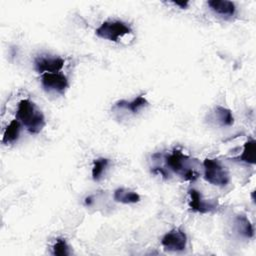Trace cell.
Returning <instances> with one entry per match:
<instances>
[{"instance_id":"1","label":"cell","mask_w":256,"mask_h":256,"mask_svg":"<svg viewBox=\"0 0 256 256\" xmlns=\"http://www.w3.org/2000/svg\"><path fill=\"white\" fill-rule=\"evenodd\" d=\"M16 118L31 134L39 133L45 126V118L33 102L29 99H22L17 106Z\"/></svg>"},{"instance_id":"2","label":"cell","mask_w":256,"mask_h":256,"mask_svg":"<svg viewBox=\"0 0 256 256\" xmlns=\"http://www.w3.org/2000/svg\"><path fill=\"white\" fill-rule=\"evenodd\" d=\"M165 162L168 168L181 176L184 180L194 181L199 177V173L194 167L196 159L190 158L188 155L182 153L178 149H174L165 157Z\"/></svg>"},{"instance_id":"3","label":"cell","mask_w":256,"mask_h":256,"mask_svg":"<svg viewBox=\"0 0 256 256\" xmlns=\"http://www.w3.org/2000/svg\"><path fill=\"white\" fill-rule=\"evenodd\" d=\"M96 35L102 39H106L113 42H118L124 36L132 32L131 28L123 21L109 20L103 22L97 29Z\"/></svg>"},{"instance_id":"4","label":"cell","mask_w":256,"mask_h":256,"mask_svg":"<svg viewBox=\"0 0 256 256\" xmlns=\"http://www.w3.org/2000/svg\"><path fill=\"white\" fill-rule=\"evenodd\" d=\"M204 178L216 186H225L229 183L230 177L227 169L217 159L206 158L203 161Z\"/></svg>"},{"instance_id":"5","label":"cell","mask_w":256,"mask_h":256,"mask_svg":"<svg viewBox=\"0 0 256 256\" xmlns=\"http://www.w3.org/2000/svg\"><path fill=\"white\" fill-rule=\"evenodd\" d=\"M161 244L165 250L171 252L183 251L186 248L187 236L179 228L167 232L161 239Z\"/></svg>"},{"instance_id":"6","label":"cell","mask_w":256,"mask_h":256,"mask_svg":"<svg viewBox=\"0 0 256 256\" xmlns=\"http://www.w3.org/2000/svg\"><path fill=\"white\" fill-rule=\"evenodd\" d=\"M41 84L47 91H55L63 94L68 88V79L60 72L44 73L41 76Z\"/></svg>"},{"instance_id":"7","label":"cell","mask_w":256,"mask_h":256,"mask_svg":"<svg viewBox=\"0 0 256 256\" xmlns=\"http://www.w3.org/2000/svg\"><path fill=\"white\" fill-rule=\"evenodd\" d=\"M64 66V60L60 57H37L34 61V67L39 73H56Z\"/></svg>"},{"instance_id":"8","label":"cell","mask_w":256,"mask_h":256,"mask_svg":"<svg viewBox=\"0 0 256 256\" xmlns=\"http://www.w3.org/2000/svg\"><path fill=\"white\" fill-rule=\"evenodd\" d=\"M189 195H190L189 206L195 212L208 213V212L215 210L218 207L217 202L205 200L202 197L201 193L199 191H197L196 189H190Z\"/></svg>"},{"instance_id":"9","label":"cell","mask_w":256,"mask_h":256,"mask_svg":"<svg viewBox=\"0 0 256 256\" xmlns=\"http://www.w3.org/2000/svg\"><path fill=\"white\" fill-rule=\"evenodd\" d=\"M208 6L215 13L226 17L234 15L236 10L234 3L227 0H210L208 1Z\"/></svg>"},{"instance_id":"10","label":"cell","mask_w":256,"mask_h":256,"mask_svg":"<svg viewBox=\"0 0 256 256\" xmlns=\"http://www.w3.org/2000/svg\"><path fill=\"white\" fill-rule=\"evenodd\" d=\"M19 134H20V122L17 119H13L4 129L3 136H2V143L12 144L16 142L19 137Z\"/></svg>"},{"instance_id":"11","label":"cell","mask_w":256,"mask_h":256,"mask_svg":"<svg viewBox=\"0 0 256 256\" xmlns=\"http://www.w3.org/2000/svg\"><path fill=\"white\" fill-rule=\"evenodd\" d=\"M255 154H256V142L255 140L251 139L245 142L242 153L239 156L234 157L233 160L245 162L247 164H255Z\"/></svg>"},{"instance_id":"12","label":"cell","mask_w":256,"mask_h":256,"mask_svg":"<svg viewBox=\"0 0 256 256\" xmlns=\"http://www.w3.org/2000/svg\"><path fill=\"white\" fill-rule=\"evenodd\" d=\"M113 198L116 202L124 203V204H131L137 203L140 201V195L134 191L125 189V188H118L114 191Z\"/></svg>"},{"instance_id":"13","label":"cell","mask_w":256,"mask_h":256,"mask_svg":"<svg viewBox=\"0 0 256 256\" xmlns=\"http://www.w3.org/2000/svg\"><path fill=\"white\" fill-rule=\"evenodd\" d=\"M147 105H148V101L142 95L136 97L135 99H133L130 102H128L126 100H119L115 104L116 107H118V108H125V109L131 111L132 113H137L140 109H142L143 107H146Z\"/></svg>"},{"instance_id":"14","label":"cell","mask_w":256,"mask_h":256,"mask_svg":"<svg viewBox=\"0 0 256 256\" xmlns=\"http://www.w3.org/2000/svg\"><path fill=\"white\" fill-rule=\"evenodd\" d=\"M235 228L240 235L246 238H251L254 235L253 225L251 224L249 219L244 215H238L235 218Z\"/></svg>"},{"instance_id":"15","label":"cell","mask_w":256,"mask_h":256,"mask_svg":"<svg viewBox=\"0 0 256 256\" xmlns=\"http://www.w3.org/2000/svg\"><path fill=\"white\" fill-rule=\"evenodd\" d=\"M215 117L221 126H231L234 123V117L232 112L222 106L215 108Z\"/></svg>"},{"instance_id":"16","label":"cell","mask_w":256,"mask_h":256,"mask_svg":"<svg viewBox=\"0 0 256 256\" xmlns=\"http://www.w3.org/2000/svg\"><path fill=\"white\" fill-rule=\"evenodd\" d=\"M108 164H109V160L107 158H103V157L97 158L93 161V167H92V178H93V180L98 181L102 177V175H103L105 169L107 168Z\"/></svg>"},{"instance_id":"17","label":"cell","mask_w":256,"mask_h":256,"mask_svg":"<svg viewBox=\"0 0 256 256\" xmlns=\"http://www.w3.org/2000/svg\"><path fill=\"white\" fill-rule=\"evenodd\" d=\"M53 254L57 256H68L70 254L69 246L64 239H57L53 245Z\"/></svg>"},{"instance_id":"18","label":"cell","mask_w":256,"mask_h":256,"mask_svg":"<svg viewBox=\"0 0 256 256\" xmlns=\"http://www.w3.org/2000/svg\"><path fill=\"white\" fill-rule=\"evenodd\" d=\"M152 172H153V173H159V174H161L162 176H164L165 178H167V176H168V174L166 173V171H165L163 168H161V167H154V169H152Z\"/></svg>"},{"instance_id":"19","label":"cell","mask_w":256,"mask_h":256,"mask_svg":"<svg viewBox=\"0 0 256 256\" xmlns=\"http://www.w3.org/2000/svg\"><path fill=\"white\" fill-rule=\"evenodd\" d=\"M173 4L174 5H177V6H179V7H181L182 9H184V8H186L187 6H188V1H182V2H179V1H175V2H173Z\"/></svg>"},{"instance_id":"20","label":"cell","mask_w":256,"mask_h":256,"mask_svg":"<svg viewBox=\"0 0 256 256\" xmlns=\"http://www.w3.org/2000/svg\"><path fill=\"white\" fill-rule=\"evenodd\" d=\"M86 204H88V205H90L91 204V197H88V198H86Z\"/></svg>"}]
</instances>
